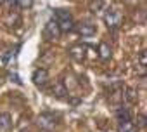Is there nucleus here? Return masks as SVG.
<instances>
[{"label": "nucleus", "mask_w": 147, "mask_h": 132, "mask_svg": "<svg viewBox=\"0 0 147 132\" xmlns=\"http://www.w3.org/2000/svg\"><path fill=\"white\" fill-rule=\"evenodd\" d=\"M55 23L59 24L61 31H73L75 30V19H73V16L66 11V9H57L55 11Z\"/></svg>", "instance_id": "nucleus-1"}, {"label": "nucleus", "mask_w": 147, "mask_h": 132, "mask_svg": "<svg viewBox=\"0 0 147 132\" xmlns=\"http://www.w3.org/2000/svg\"><path fill=\"white\" fill-rule=\"evenodd\" d=\"M99 57L102 61H109L111 59V47H109L107 42H100V45H99Z\"/></svg>", "instance_id": "nucleus-9"}, {"label": "nucleus", "mask_w": 147, "mask_h": 132, "mask_svg": "<svg viewBox=\"0 0 147 132\" xmlns=\"http://www.w3.org/2000/svg\"><path fill=\"white\" fill-rule=\"evenodd\" d=\"M52 92H54L57 97H64V96L67 94V89H66V87H62L61 84H55V87L52 89Z\"/></svg>", "instance_id": "nucleus-12"}, {"label": "nucleus", "mask_w": 147, "mask_h": 132, "mask_svg": "<svg viewBox=\"0 0 147 132\" xmlns=\"http://www.w3.org/2000/svg\"><path fill=\"white\" fill-rule=\"evenodd\" d=\"M61 28H59V24L55 23V19H50V21H47V24H45V28H43V37L47 38V40H57V38H61Z\"/></svg>", "instance_id": "nucleus-3"}, {"label": "nucleus", "mask_w": 147, "mask_h": 132, "mask_svg": "<svg viewBox=\"0 0 147 132\" xmlns=\"http://www.w3.org/2000/svg\"><path fill=\"white\" fill-rule=\"evenodd\" d=\"M138 125H140V127H145V125H147V118H145V115H138Z\"/></svg>", "instance_id": "nucleus-16"}, {"label": "nucleus", "mask_w": 147, "mask_h": 132, "mask_svg": "<svg viewBox=\"0 0 147 132\" xmlns=\"http://www.w3.org/2000/svg\"><path fill=\"white\" fill-rule=\"evenodd\" d=\"M69 54L75 61H83L85 59V47L83 45H75V47H71Z\"/></svg>", "instance_id": "nucleus-7"}, {"label": "nucleus", "mask_w": 147, "mask_h": 132, "mask_svg": "<svg viewBox=\"0 0 147 132\" xmlns=\"http://www.w3.org/2000/svg\"><path fill=\"white\" fill-rule=\"evenodd\" d=\"M116 116H118V122L131 120V118H130V111H128L126 108H118V110H116Z\"/></svg>", "instance_id": "nucleus-11"}, {"label": "nucleus", "mask_w": 147, "mask_h": 132, "mask_svg": "<svg viewBox=\"0 0 147 132\" xmlns=\"http://www.w3.org/2000/svg\"><path fill=\"white\" fill-rule=\"evenodd\" d=\"M104 23H106V26H107L109 30H118L119 24H121V16H119V12L114 11V9H109V11L104 14Z\"/></svg>", "instance_id": "nucleus-4"}, {"label": "nucleus", "mask_w": 147, "mask_h": 132, "mask_svg": "<svg viewBox=\"0 0 147 132\" xmlns=\"http://www.w3.org/2000/svg\"><path fill=\"white\" fill-rule=\"evenodd\" d=\"M36 123H38V127H40L42 130L52 132V130H55L57 125H59V116L54 115V113H42V115H38Z\"/></svg>", "instance_id": "nucleus-2"}, {"label": "nucleus", "mask_w": 147, "mask_h": 132, "mask_svg": "<svg viewBox=\"0 0 147 132\" xmlns=\"http://www.w3.org/2000/svg\"><path fill=\"white\" fill-rule=\"evenodd\" d=\"M12 127V116L9 113H0V130H11Z\"/></svg>", "instance_id": "nucleus-8"}, {"label": "nucleus", "mask_w": 147, "mask_h": 132, "mask_svg": "<svg viewBox=\"0 0 147 132\" xmlns=\"http://www.w3.org/2000/svg\"><path fill=\"white\" fill-rule=\"evenodd\" d=\"M0 4L2 5H11V4H14V0H0Z\"/></svg>", "instance_id": "nucleus-17"}, {"label": "nucleus", "mask_w": 147, "mask_h": 132, "mask_svg": "<svg viewBox=\"0 0 147 132\" xmlns=\"http://www.w3.org/2000/svg\"><path fill=\"white\" fill-rule=\"evenodd\" d=\"M118 132H137V127L131 120H125V122H119Z\"/></svg>", "instance_id": "nucleus-10"}, {"label": "nucleus", "mask_w": 147, "mask_h": 132, "mask_svg": "<svg viewBox=\"0 0 147 132\" xmlns=\"http://www.w3.org/2000/svg\"><path fill=\"white\" fill-rule=\"evenodd\" d=\"M14 4L19 9H31L33 7V0H14Z\"/></svg>", "instance_id": "nucleus-13"}, {"label": "nucleus", "mask_w": 147, "mask_h": 132, "mask_svg": "<svg viewBox=\"0 0 147 132\" xmlns=\"http://www.w3.org/2000/svg\"><path fill=\"white\" fill-rule=\"evenodd\" d=\"M138 63H140L142 68H145V64H147V59H145V50H142V52H140V56H138Z\"/></svg>", "instance_id": "nucleus-15"}, {"label": "nucleus", "mask_w": 147, "mask_h": 132, "mask_svg": "<svg viewBox=\"0 0 147 132\" xmlns=\"http://www.w3.org/2000/svg\"><path fill=\"white\" fill-rule=\"evenodd\" d=\"M75 28H76L78 35H80V37H85V38L94 37V35L97 33V26H95L92 21H82V23L75 24Z\"/></svg>", "instance_id": "nucleus-5"}, {"label": "nucleus", "mask_w": 147, "mask_h": 132, "mask_svg": "<svg viewBox=\"0 0 147 132\" xmlns=\"http://www.w3.org/2000/svg\"><path fill=\"white\" fill-rule=\"evenodd\" d=\"M88 9L95 14V12H99L100 9H102V0H92V2L88 4Z\"/></svg>", "instance_id": "nucleus-14"}, {"label": "nucleus", "mask_w": 147, "mask_h": 132, "mask_svg": "<svg viewBox=\"0 0 147 132\" xmlns=\"http://www.w3.org/2000/svg\"><path fill=\"white\" fill-rule=\"evenodd\" d=\"M31 80L36 87H45L47 82H49V71L45 68H36L31 75Z\"/></svg>", "instance_id": "nucleus-6"}]
</instances>
